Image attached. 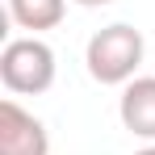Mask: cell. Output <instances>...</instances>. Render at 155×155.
<instances>
[{
	"label": "cell",
	"instance_id": "obj_4",
	"mask_svg": "<svg viewBox=\"0 0 155 155\" xmlns=\"http://www.w3.org/2000/svg\"><path fill=\"white\" fill-rule=\"evenodd\" d=\"M117 117L130 134L155 143V76H134L117 97Z\"/></svg>",
	"mask_w": 155,
	"mask_h": 155
},
{
	"label": "cell",
	"instance_id": "obj_7",
	"mask_svg": "<svg viewBox=\"0 0 155 155\" xmlns=\"http://www.w3.org/2000/svg\"><path fill=\"white\" fill-rule=\"evenodd\" d=\"M134 155H155V143H151V147H143V151H134Z\"/></svg>",
	"mask_w": 155,
	"mask_h": 155
},
{
	"label": "cell",
	"instance_id": "obj_1",
	"mask_svg": "<svg viewBox=\"0 0 155 155\" xmlns=\"http://www.w3.org/2000/svg\"><path fill=\"white\" fill-rule=\"evenodd\" d=\"M147 54V42H143V29L126 25V21H113V25L97 29L84 46V63H88V76L97 84H122L126 88L138 63Z\"/></svg>",
	"mask_w": 155,
	"mask_h": 155
},
{
	"label": "cell",
	"instance_id": "obj_2",
	"mask_svg": "<svg viewBox=\"0 0 155 155\" xmlns=\"http://www.w3.org/2000/svg\"><path fill=\"white\" fill-rule=\"evenodd\" d=\"M54 51L42 38H8L0 51V80L17 97H38L54 84Z\"/></svg>",
	"mask_w": 155,
	"mask_h": 155
},
{
	"label": "cell",
	"instance_id": "obj_5",
	"mask_svg": "<svg viewBox=\"0 0 155 155\" xmlns=\"http://www.w3.org/2000/svg\"><path fill=\"white\" fill-rule=\"evenodd\" d=\"M8 17L13 25L29 29V38H38L42 29H54L67 17V0H8Z\"/></svg>",
	"mask_w": 155,
	"mask_h": 155
},
{
	"label": "cell",
	"instance_id": "obj_6",
	"mask_svg": "<svg viewBox=\"0 0 155 155\" xmlns=\"http://www.w3.org/2000/svg\"><path fill=\"white\" fill-rule=\"evenodd\" d=\"M76 4H84V8H101V4H113V0H76Z\"/></svg>",
	"mask_w": 155,
	"mask_h": 155
},
{
	"label": "cell",
	"instance_id": "obj_3",
	"mask_svg": "<svg viewBox=\"0 0 155 155\" xmlns=\"http://www.w3.org/2000/svg\"><path fill=\"white\" fill-rule=\"evenodd\" d=\"M0 155H51L46 126L13 101H0Z\"/></svg>",
	"mask_w": 155,
	"mask_h": 155
}]
</instances>
